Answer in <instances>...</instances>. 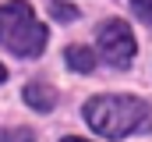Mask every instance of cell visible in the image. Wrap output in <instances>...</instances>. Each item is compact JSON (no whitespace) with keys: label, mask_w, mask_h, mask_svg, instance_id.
Here are the masks:
<instances>
[{"label":"cell","mask_w":152,"mask_h":142,"mask_svg":"<svg viewBox=\"0 0 152 142\" xmlns=\"http://www.w3.org/2000/svg\"><path fill=\"white\" fill-rule=\"evenodd\" d=\"M50 14H53L57 21H75V18H78V7L67 4V0H53V4H50Z\"/></svg>","instance_id":"6"},{"label":"cell","mask_w":152,"mask_h":142,"mask_svg":"<svg viewBox=\"0 0 152 142\" xmlns=\"http://www.w3.org/2000/svg\"><path fill=\"white\" fill-rule=\"evenodd\" d=\"M36 135L28 132V128H18V132H11V128H0V142H32Z\"/></svg>","instance_id":"7"},{"label":"cell","mask_w":152,"mask_h":142,"mask_svg":"<svg viewBox=\"0 0 152 142\" xmlns=\"http://www.w3.org/2000/svg\"><path fill=\"white\" fill-rule=\"evenodd\" d=\"M64 142H85V139H64Z\"/></svg>","instance_id":"10"},{"label":"cell","mask_w":152,"mask_h":142,"mask_svg":"<svg viewBox=\"0 0 152 142\" xmlns=\"http://www.w3.org/2000/svg\"><path fill=\"white\" fill-rule=\"evenodd\" d=\"M0 46L18 57H39L46 46V25L25 0H11L0 7Z\"/></svg>","instance_id":"2"},{"label":"cell","mask_w":152,"mask_h":142,"mask_svg":"<svg viewBox=\"0 0 152 142\" xmlns=\"http://www.w3.org/2000/svg\"><path fill=\"white\" fill-rule=\"evenodd\" d=\"M131 7H134V14H138L142 21L152 25V0H131Z\"/></svg>","instance_id":"8"},{"label":"cell","mask_w":152,"mask_h":142,"mask_svg":"<svg viewBox=\"0 0 152 142\" xmlns=\"http://www.w3.org/2000/svg\"><path fill=\"white\" fill-rule=\"evenodd\" d=\"M64 61L75 71H85V75L96 68V53H92L88 46H67V50H64Z\"/></svg>","instance_id":"5"},{"label":"cell","mask_w":152,"mask_h":142,"mask_svg":"<svg viewBox=\"0 0 152 142\" xmlns=\"http://www.w3.org/2000/svg\"><path fill=\"white\" fill-rule=\"evenodd\" d=\"M25 103L46 114V110H53V106H57V92H53L46 82H28V85H25Z\"/></svg>","instance_id":"4"},{"label":"cell","mask_w":152,"mask_h":142,"mask_svg":"<svg viewBox=\"0 0 152 142\" xmlns=\"http://www.w3.org/2000/svg\"><path fill=\"white\" fill-rule=\"evenodd\" d=\"M99 50H103V57H106L113 68H127V64L134 61V53H138V43H134L131 25L120 21V18L103 21V25H99Z\"/></svg>","instance_id":"3"},{"label":"cell","mask_w":152,"mask_h":142,"mask_svg":"<svg viewBox=\"0 0 152 142\" xmlns=\"http://www.w3.org/2000/svg\"><path fill=\"white\" fill-rule=\"evenodd\" d=\"M85 121L103 139H124L134 128H149L152 110L138 96H96L85 103Z\"/></svg>","instance_id":"1"},{"label":"cell","mask_w":152,"mask_h":142,"mask_svg":"<svg viewBox=\"0 0 152 142\" xmlns=\"http://www.w3.org/2000/svg\"><path fill=\"white\" fill-rule=\"evenodd\" d=\"M4 78H7V71H4V64H0V82H4Z\"/></svg>","instance_id":"9"}]
</instances>
